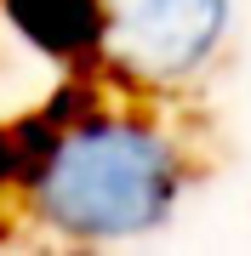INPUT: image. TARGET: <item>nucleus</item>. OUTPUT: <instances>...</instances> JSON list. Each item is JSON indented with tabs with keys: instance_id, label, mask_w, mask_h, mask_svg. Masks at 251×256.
<instances>
[{
	"instance_id": "f257e3e1",
	"label": "nucleus",
	"mask_w": 251,
	"mask_h": 256,
	"mask_svg": "<svg viewBox=\"0 0 251 256\" xmlns=\"http://www.w3.org/2000/svg\"><path fill=\"white\" fill-rule=\"evenodd\" d=\"M188 142L160 97L126 92L46 126L18 165V210L52 245H131L177 216L188 194Z\"/></svg>"
},
{
	"instance_id": "f03ea898",
	"label": "nucleus",
	"mask_w": 251,
	"mask_h": 256,
	"mask_svg": "<svg viewBox=\"0 0 251 256\" xmlns=\"http://www.w3.org/2000/svg\"><path fill=\"white\" fill-rule=\"evenodd\" d=\"M234 0H86V40L109 86L171 97L223 57Z\"/></svg>"
}]
</instances>
